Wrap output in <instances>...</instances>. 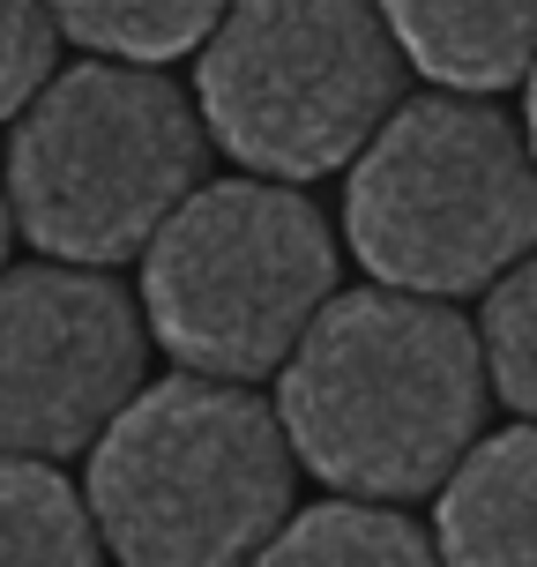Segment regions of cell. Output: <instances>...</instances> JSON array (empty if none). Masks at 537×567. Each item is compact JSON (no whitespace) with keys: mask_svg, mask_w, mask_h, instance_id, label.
<instances>
[{"mask_svg":"<svg viewBox=\"0 0 537 567\" xmlns=\"http://www.w3.org/2000/svg\"><path fill=\"white\" fill-rule=\"evenodd\" d=\"M396 45L448 90H508L537 68V8H389Z\"/></svg>","mask_w":537,"mask_h":567,"instance_id":"obj_9","label":"cell"},{"mask_svg":"<svg viewBox=\"0 0 537 567\" xmlns=\"http://www.w3.org/2000/svg\"><path fill=\"white\" fill-rule=\"evenodd\" d=\"M441 567H537V425H515L448 471Z\"/></svg>","mask_w":537,"mask_h":567,"instance_id":"obj_8","label":"cell"},{"mask_svg":"<svg viewBox=\"0 0 537 567\" xmlns=\"http://www.w3.org/2000/svg\"><path fill=\"white\" fill-rule=\"evenodd\" d=\"M53 16L45 8H0V120L23 113L30 90L45 83V68H53Z\"/></svg>","mask_w":537,"mask_h":567,"instance_id":"obj_14","label":"cell"},{"mask_svg":"<svg viewBox=\"0 0 537 567\" xmlns=\"http://www.w3.org/2000/svg\"><path fill=\"white\" fill-rule=\"evenodd\" d=\"M202 179V127L187 97L135 68H75L38 90L8 142L16 225L83 269L142 255Z\"/></svg>","mask_w":537,"mask_h":567,"instance_id":"obj_4","label":"cell"},{"mask_svg":"<svg viewBox=\"0 0 537 567\" xmlns=\"http://www.w3.org/2000/svg\"><path fill=\"white\" fill-rule=\"evenodd\" d=\"M283 508L291 441L247 389L157 381L90 455V515L127 567H247Z\"/></svg>","mask_w":537,"mask_h":567,"instance_id":"obj_2","label":"cell"},{"mask_svg":"<svg viewBox=\"0 0 537 567\" xmlns=\"http://www.w3.org/2000/svg\"><path fill=\"white\" fill-rule=\"evenodd\" d=\"M60 23H68V38H83L97 53L172 60V53H187L202 30H217V16L209 8H68Z\"/></svg>","mask_w":537,"mask_h":567,"instance_id":"obj_13","label":"cell"},{"mask_svg":"<svg viewBox=\"0 0 537 567\" xmlns=\"http://www.w3.org/2000/svg\"><path fill=\"white\" fill-rule=\"evenodd\" d=\"M485 367L500 381V396L537 419V255L515 261L485 307Z\"/></svg>","mask_w":537,"mask_h":567,"instance_id":"obj_12","label":"cell"},{"mask_svg":"<svg viewBox=\"0 0 537 567\" xmlns=\"http://www.w3.org/2000/svg\"><path fill=\"white\" fill-rule=\"evenodd\" d=\"M142 389V321L97 269L0 277V449L68 455L105 441Z\"/></svg>","mask_w":537,"mask_h":567,"instance_id":"obj_7","label":"cell"},{"mask_svg":"<svg viewBox=\"0 0 537 567\" xmlns=\"http://www.w3.org/2000/svg\"><path fill=\"white\" fill-rule=\"evenodd\" d=\"M0 567H97L75 485L30 455H0Z\"/></svg>","mask_w":537,"mask_h":567,"instance_id":"obj_10","label":"cell"},{"mask_svg":"<svg viewBox=\"0 0 537 567\" xmlns=\"http://www.w3.org/2000/svg\"><path fill=\"white\" fill-rule=\"evenodd\" d=\"M530 165H537V68H530Z\"/></svg>","mask_w":537,"mask_h":567,"instance_id":"obj_15","label":"cell"},{"mask_svg":"<svg viewBox=\"0 0 537 567\" xmlns=\"http://www.w3.org/2000/svg\"><path fill=\"white\" fill-rule=\"evenodd\" d=\"M485 411L478 337L411 291H351L283 359L277 425L313 478L411 501L471 455Z\"/></svg>","mask_w":537,"mask_h":567,"instance_id":"obj_1","label":"cell"},{"mask_svg":"<svg viewBox=\"0 0 537 567\" xmlns=\"http://www.w3.org/2000/svg\"><path fill=\"white\" fill-rule=\"evenodd\" d=\"M337 284V239L291 187L217 179L149 239V329L202 381H255L283 367Z\"/></svg>","mask_w":537,"mask_h":567,"instance_id":"obj_5","label":"cell"},{"mask_svg":"<svg viewBox=\"0 0 537 567\" xmlns=\"http://www.w3.org/2000/svg\"><path fill=\"white\" fill-rule=\"evenodd\" d=\"M0 261H8V195H0Z\"/></svg>","mask_w":537,"mask_h":567,"instance_id":"obj_16","label":"cell"},{"mask_svg":"<svg viewBox=\"0 0 537 567\" xmlns=\"http://www.w3.org/2000/svg\"><path fill=\"white\" fill-rule=\"evenodd\" d=\"M351 247L389 291L455 299L537 247V165L493 105L419 97L351 172Z\"/></svg>","mask_w":537,"mask_h":567,"instance_id":"obj_3","label":"cell"},{"mask_svg":"<svg viewBox=\"0 0 537 567\" xmlns=\"http://www.w3.org/2000/svg\"><path fill=\"white\" fill-rule=\"evenodd\" d=\"M202 113L239 165L313 179L366 150L403 97L396 38L366 8H239L202 53Z\"/></svg>","mask_w":537,"mask_h":567,"instance_id":"obj_6","label":"cell"},{"mask_svg":"<svg viewBox=\"0 0 537 567\" xmlns=\"http://www.w3.org/2000/svg\"><path fill=\"white\" fill-rule=\"evenodd\" d=\"M255 567H441V560L419 538V523H403L396 508L337 501V508H307L299 523H283Z\"/></svg>","mask_w":537,"mask_h":567,"instance_id":"obj_11","label":"cell"}]
</instances>
